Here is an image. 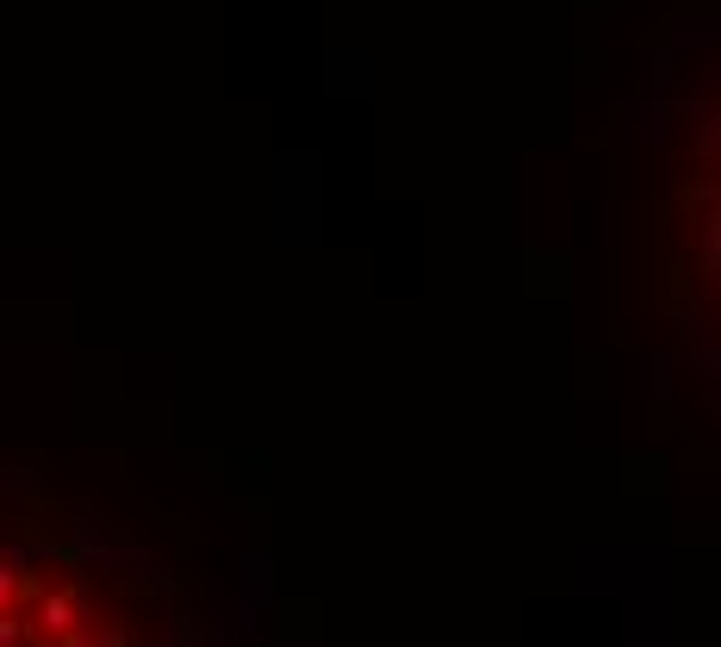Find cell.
<instances>
[{"mask_svg": "<svg viewBox=\"0 0 721 647\" xmlns=\"http://www.w3.org/2000/svg\"><path fill=\"white\" fill-rule=\"evenodd\" d=\"M81 623V592L69 585V592H44V604H38V629L44 635H63V629H75Z\"/></svg>", "mask_w": 721, "mask_h": 647, "instance_id": "1", "label": "cell"}, {"mask_svg": "<svg viewBox=\"0 0 721 647\" xmlns=\"http://www.w3.org/2000/svg\"><path fill=\"white\" fill-rule=\"evenodd\" d=\"M38 592V573H25V567H0V610H13V598H32Z\"/></svg>", "mask_w": 721, "mask_h": 647, "instance_id": "2", "label": "cell"}, {"mask_svg": "<svg viewBox=\"0 0 721 647\" xmlns=\"http://www.w3.org/2000/svg\"><path fill=\"white\" fill-rule=\"evenodd\" d=\"M25 635H32V623H19L13 610H0V647H25Z\"/></svg>", "mask_w": 721, "mask_h": 647, "instance_id": "3", "label": "cell"}, {"mask_svg": "<svg viewBox=\"0 0 721 647\" xmlns=\"http://www.w3.org/2000/svg\"><path fill=\"white\" fill-rule=\"evenodd\" d=\"M168 635H175V647H199V641H206V629H199L193 616H175V629H168Z\"/></svg>", "mask_w": 721, "mask_h": 647, "instance_id": "4", "label": "cell"}, {"mask_svg": "<svg viewBox=\"0 0 721 647\" xmlns=\"http://www.w3.org/2000/svg\"><path fill=\"white\" fill-rule=\"evenodd\" d=\"M56 647H100L94 635H69V641H56Z\"/></svg>", "mask_w": 721, "mask_h": 647, "instance_id": "5", "label": "cell"}]
</instances>
